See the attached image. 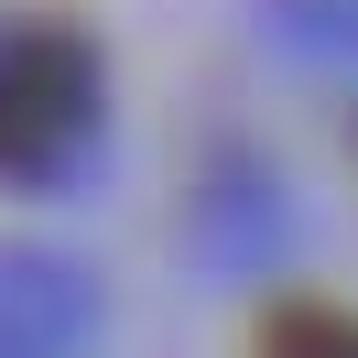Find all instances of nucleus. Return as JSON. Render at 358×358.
<instances>
[{
    "mask_svg": "<svg viewBox=\"0 0 358 358\" xmlns=\"http://www.w3.org/2000/svg\"><path fill=\"white\" fill-rule=\"evenodd\" d=\"M87 131V76L66 44H11L0 55V174H55Z\"/></svg>",
    "mask_w": 358,
    "mask_h": 358,
    "instance_id": "obj_1",
    "label": "nucleus"
},
{
    "mask_svg": "<svg viewBox=\"0 0 358 358\" xmlns=\"http://www.w3.org/2000/svg\"><path fill=\"white\" fill-rule=\"evenodd\" d=\"M261 358H358V315L348 304H282L261 326Z\"/></svg>",
    "mask_w": 358,
    "mask_h": 358,
    "instance_id": "obj_2",
    "label": "nucleus"
}]
</instances>
